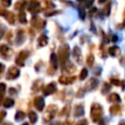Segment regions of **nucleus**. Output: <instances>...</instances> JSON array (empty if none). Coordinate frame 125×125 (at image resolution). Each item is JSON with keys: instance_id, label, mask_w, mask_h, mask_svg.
<instances>
[{"instance_id": "f257e3e1", "label": "nucleus", "mask_w": 125, "mask_h": 125, "mask_svg": "<svg viewBox=\"0 0 125 125\" xmlns=\"http://www.w3.org/2000/svg\"><path fill=\"white\" fill-rule=\"evenodd\" d=\"M103 115V107L99 104H93L91 106V119L93 122H98L101 120Z\"/></svg>"}, {"instance_id": "f03ea898", "label": "nucleus", "mask_w": 125, "mask_h": 125, "mask_svg": "<svg viewBox=\"0 0 125 125\" xmlns=\"http://www.w3.org/2000/svg\"><path fill=\"white\" fill-rule=\"evenodd\" d=\"M59 55H60V60H61L62 63H64L65 61H67V59L69 57V47L67 45L62 46L59 51Z\"/></svg>"}, {"instance_id": "7ed1b4c3", "label": "nucleus", "mask_w": 125, "mask_h": 125, "mask_svg": "<svg viewBox=\"0 0 125 125\" xmlns=\"http://www.w3.org/2000/svg\"><path fill=\"white\" fill-rule=\"evenodd\" d=\"M98 84H99L98 79H96V78H90V79L88 80V82L85 84V90H87V91H92V90H94V89L97 88Z\"/></svg>"}, {"instance_id": "20e7f679", "label": "nucleus", "mask_w": 125, "mask_h": 125, "mask_svg": "<svg viewBox=\"0 0 125 125\" xmlns=\"http://www.w3.org/2000/svg\"><path fill=\"white\" fill-rule=\"evenodd\" d=\"M73 114H74L75 117H80V116H82L84 114V106H83L82 104H79L75 105Z\"/></svg>"}, {"instance_id": "39448f33", "label": "nucleus", "mask_w": 125, "mask_h": 125, "mask_svg": "<svg viewBox=\"0 0 125 125\" xmlns=\"http://www.w3.org/2000/svg\"><path fill=\"white\" fill-rule=\"evenodd\" d=\"M74 80H75V77H74V76H71V77L61 76L60 79H59L60 83H62V84H70V83L74 82Z\"/></svg>"}, {"instance_id": "423d86ee", "label": "nucleus", "mask_w": 125, "mask_h": 125, "mask_svg": "<svg viewBox=\"0 0 125 125\" xmlns=\"http://www.w3.org/2000/svg\"><path fill=\"white\" fill-rule=\"evenodd\" d=\"M109 112L111 115H118L121 112V106L119 104H113L109 107Z\"/></svg>"}, {"instance_id": "0eeeda50", "label": "nucleus", "mask_w": 125, "mask_h": 125, "mask_svg": "<svg viewBox=\"0 0 125 125\" xmlns=\"http://www.w3.org/2000/svg\"><path fill=\"white\" fill-rule=\"evenodd\" d=\"M107 101L108 102H111V103H117V102H120V97L116 93H111L107 97Z\"/></svg>"}, {"instance_id": "6e6552de", "label": "nucleus", "mask_w": 125, "mask_h": 125, "mask_svg": "<svg viewBox=\"0 0 125 125\" xmlns=\"http://www.w3.org/2000/svg\"><path fill=\"white\" fill-rule=\"evenodd\" d=\"M108 53H109L111 56L115 57V56L120 55V49H119L118 47H116V46H112V47H110V48L108 49Z\"/></svg>"}, {"instance_id": "1a4fd4ad", "label": "nucleus", "mask_w": 125, "mask_h": 125, "mask_svg": "<svg viewBox=\"0 0 125 125\" xmlns=\"http://www.w3.org/2000/svg\"><path fill=\"white\" fill-rule=\"evenodd\" d=\"M63 70L65 71V72H67V73H70V72H74L75 71V66L72 64V63H66V64H64V66H63Z\"/></svg>"}, {"instance_id": "9d476101", "label": "nucleus", "mask_w": 125, "mask_h": 125, "mask_svg": "<svg viewBox=\"0 0 125 125\" xmlns=\"http://www.w3.org/2000/svg\"><path fill=\"white\" fill-rule=\"evenodd\" d=\"M73 55H74V57L77 59V61H79V63H81V62H82V59H81V51H80V49H79L78 47H75V48H74V50H73Z\"/></svg>"}, {"instance_id": "9b49d317", "label": "nucleus", "mask_w": 125, "mask_h": 125, "mask_svg": "<svg viewBox=\"0 0 125 125\" xmlns=\"http://www.w3.org/2000/svg\"><path fill=\"white\" fill-rule=\"evenodd\" d=\"M55 90H56V84H55V83H51V84L47 87V89H46V91H45V94H46V95L52 94L53 92H55Z\"/></svg>"}, {"instance_id": "f8f14e48", "label": "nucleus", "mask_w": 125, "mask_h": 125, "mask_svg": "<svg viewBox=\"0 0 125 125\" xmlns=\"http://www.w3.org/2000/svg\"><path fill=\"white\" fill-rule=\"evenodd\" d=\"M70 112V105H68V104H66L63 108H62V110L61 111V113H60V115L61 116H65V115H68V113Z\"/></svg>"}, {"instance_id": "ddd939ff", "label": "nucleus", "mask_w": 125, "mask_h": 125, "mask_svg": "<svg viewBox=\"0 0 125 125\" xmlns=\"http://www.w3.org/2000/svg\"><path fill=\"white\" fill-rule=\"evenodd\" d=\"M109 11H110V4H107L102 11V13L104 15V16H108L109 15Z\"/></svg>"}, {"instance_id": "4468645a", "label": "nucleus", "mask_w": 125, "mask_h": 125, "mask_svg": "<svg viewBox=\"0 0 125 125\" xmlns=\"http://www.w3.org/2000/svg\"><path fill=\"white\" fill-rule=\"evenodd\" d=\"M87 75H88V71H87V69H86V68H83L82 71H81V73H80V75H79L80 80H84V79L86 78Z\"/></svg>"}, {"instance_id": "2eb2a0df", "label": "nucleus", "mask_w": 125, "mask_h": 125, "mask_svg": "<svg viewBox=\"0 0 125 125\" xmlns=\"http://www.w3.org/2000/svg\"><path fill=\"white\" fill-rule=\"evenodd\" d=\"M43 105H44V103H43V100L42 99H37V102H36V106L38 107V109H42L43 108Z\"/></svg>"}, {"instance_id": "dca6fc26", "label": "nucleus", "mask_w": 125, "mask_h": 125, "mask_svg": "<svg viewBox=\"0 0 125 125\" xmlns=\"http://www.w3.org/2000/svg\"><path fill=\"white\" fill-rule=\"evenodd\" d=\"M93 62H94V56L89 55L87 57V63H88V65L89 66H92L93 65Z\"/></svg>"}, {"instance_id": "f3484780", "label": "nucleus", "mask_w": 125, "mask_h": 125, "mask_svg": "<svg viewBox=\"0 0 125 125\" xmlns=\"http://www.w3.org/2000/svg\"><path fill=\"white\" fill-rule=\"evenodd\" d=\"M104 89H102V94H106L108 91H109V89H110V86H109V84H107V83H104Z\"/></svg>"}, {"instance_id": "a211bd4d", "label": "nucleus", "mask_w": 125, "mask_h": 125, "mask_svg": "<svg viewBox=\"0 0 125 125\" xmlns=\"http://www.w3.org/2000/svg\"><path fill=\"white\" fill-rule=\"evenodd\" d=\"M78 10H79V16H80V19H81V20H84V18H85V12H84L83 8H82V7H78Z\"/></svg>"}, {"instance_id": "6ab92c4d", "label": "nucleus", "mask_w": 125, "mask_h": 125, "mask_svg": "<svg viewBox=\"0 0 125 125\" xmlns=\"http://www.w3.org/2000/svg\"><path fill=\"white\" fill-rule=\"evenodd\" d=\"M76 125H88V120L87 119H81L76 123Z\"/></svg>"}, {"instance_id": "aec40b11", "label": "nucleus", "mask_w": 125, "mask_h": 125, "mask_svg": "<svg viewBox=\"0 0 125 125\" xmlns=\"http://www.w3.org/2000/svg\"><path fill=\"white\" fill-rule=\"evenodd\" d=\"M110 81H111V83H112V84L117 85V86H118V85H120V84H123V82H120L119 80H116V79H114V78H111V80H110Z\"/></svg>"}, {"instance_id": "412c9836", "label": "nucleus", "mask_w": 125, "mask_h": 125, "mask_svg": "<svg viewBox=\"0 0 125 125\" xmlns=\"http://www.w3.org/2000/svg\"><path fill=\"white\" fill-rule=\"evenodd\" d=\"M78 98H82L83 96H84V91L82 90V89H80L78 92H77V95H76Z\"/></svg>"}, {"instance_id": "4be33fe9", "label": "nucleus", "mask_w": 125, "mask_h": 125, "mask_svg": "<svg viewBox=\"0 0 125 125\" xmlns=\"http://www.w3.org/2000/svg\"><path fill=\"white\" fill-rule=\"evenodd\" d=\"M71 124H72V121L69 120V119H67V120H65L62 125H71Z\"/></svg>"}, {"instance_id": "5701e85b", "label": "nucleus", "mask_w": 125, "mask_h": 125, "mask_svg": "<svg viewBox=\"0 0 125 125\" xmlns=\"http://www.w3.org/2000/svg\"><path fill=\"white\" fill-rule=\"evenodd\" d=\"M99 125H106V123L104 122V120H100V124Z\"/></svg>"}, {"instance_id": "b1692460", "label": "nucleus", "mask_w": 125, "mask_h": 125, "mask_svg": "<svg viewBox=\"0 0 125 125\" xmlns=\"http://www.w3.org/2000/svg\"><path fill=\"white\" fill-rule=\"evenodd\" d=\"M120 62H121V63H122V64H124V63H125V58H122Z\"/></svg>"}, {"instance_id": "393cba45", "label": "nucleus", "mask_w": 125, "mask_h": 125, "mask_svg": "<svg viewBox=\"0 0 125 125\" xmlns=\"http://www.w3.org/2000/svg\"><path fill=\"white\" fill-rule=\"evenodd\" d=\"M112 41H117V36H113L112 37Z\"/></svg>"}, {"instance_id": "a878e982", "label": "nucleus", "mask_w": 125, "mask_h": 125, "mask_svg": "<svg viewBox=\"0 0 125 125\" xmlns=\"http://www.w3.org/2000/svg\"><path fill=\"white\" fill-rule=\"evenodd\" d=\"M118 125H125V121H120Z\"/></svg>"}, {"instance_id": "bb28decb", "label": "nucleus", "mask_w": 125, "mask_h": 125, "mask_svg": "<svg viewBox=\"0 0 125 125\" xmlns=\"http://www.w3.org/2000/svg\"><path fill=\"white\" fill-rule=\"evenodd\" d=\"M51 125H60V122H56V123H52Z\"/></svg>"}, {"instance_id": "cd10ccee", "label": "nucleus", "mask_w": 125, "mask_h": 125, "mask_svg": "<svg viewBox=\"0 0 125 125\" xmlns=\"http://www.w3.org/2000/svg\"><path fill=\"white\" fill-rule=\"evenodd\" d=\"M106 0H99V3H104V2H105Z\"/></svg>"}, {"instance_id": "c85d7f7f", "label": "nucleus", "mask_w": 125, "mask_h": 125, "mask_svg": "<svg viewBox=\"0 0 125 125\" xmlns=\"http://www.w3.org/2000/svg\"><path fill=\"white\" fill-rule=\"evenodd\" d=\"M124 18H125V11H124Z\"/></svg>"}]
</instances>
